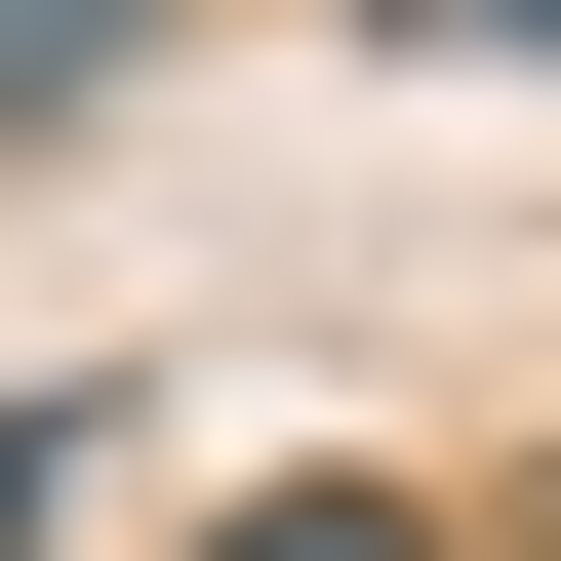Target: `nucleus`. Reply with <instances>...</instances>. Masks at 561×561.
<instances>
[{
    "instance_id": "nucleus-1",
    "label": "nucleus",
    "mask_w": 561,
    "mask_h": 561,
    "mask_svg": "<svg viewBox=\"0 0 561 561\" xmlns=\"http://www.w3.org/2000/svg\"><path fill=\"white\" fill-rule=\"evenodd\" d=\"M121 41H161V0H0V121H81V81H121Z\"/></svg>"
},
{
    "instance_id": "nucleus-3",
    "label": "nucleus",
    "mask_w": 561,
    "mask_h": 561,
    "mask_svg": "<svg viewBox=\"0 0 561 561\" xmlns=\"http://www.w3.org/2000/svg\"><path fill=\"white\" fill-rule=\"evenodd\" d=\"M401 41H522V81H561V0H401Z\"/></svg>"
},
{
    "instance_id": "nucleus-4",
    "label": "nucleus",
    "mask_w": 561,
    "mask_h": 561,
    "mask_svg": "<svg viewBox=\"0 0 561 561\" xmlns=\"http://www.w3.org/2000/svg\"><path fill=\"white\" fill-rule=\"evenodd\" d=\"M481 561H561V481H522V522H481Z\"/></svg>"
},
{
    "instance_id": "nucleus-2",
    "label": "nucleus",
    "mask_w": 561,
    "mask_h": 561,
    "mask_svg": "<svg viewBox=\"0 0 561 561\" xmlns=\"http://www.w3.org/2000/svg\"><path fill=\"white\" fill-rule=\"evenodd\" d=\"M241 561H442V522H401V481H280V522H241Z\"/></svg>"
}]
</instances>
